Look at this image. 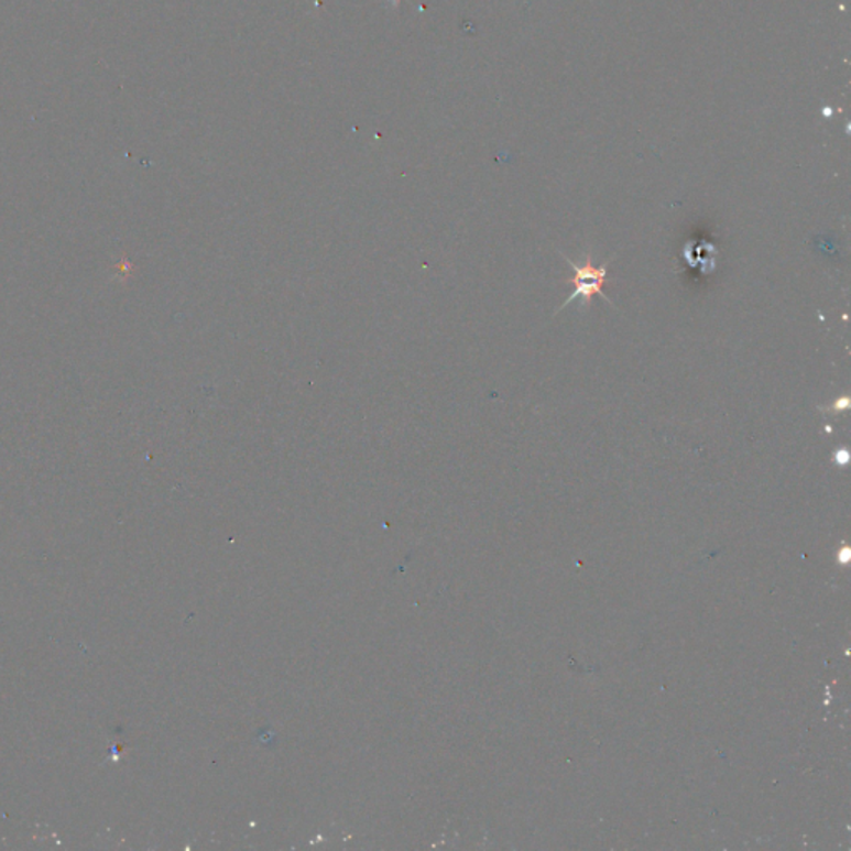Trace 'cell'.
Listing matches in <instances>:
<instances>
[{
	"mask_svg": "<svg viewBox=\"0 0 851 851\" xmlns=\"http://www.w3.org/2000/svg\"><path fill=\"white\" fill-rule=\"evenodd\" d=\"M560 254H563L564 260H566L567 265L572 269L574 275L570 276L569 280H566L567 285L574 286V292L570 293L569 298L566 299V302L563 303V305L559 306V308L556 309V313L554 315H557V313L563 312L564 308H566L567 305H570V303L576 302V299H580V303H582V306H586V308H589L590 303H592V298L596 295L602 296V298L605 299V302L609 303V305L614 306V303H612V299H609L608 296L604 295V292H602V288H604L605 283H608L609 280V273L608 269L609 265H611V260H608V262L604 263V265L593 266L592 263V257H590L589 253L583 257V263L582 265H577V263H574L572 260L567 259L566 254L560 251Z\"/></svg>",
	"mask_w": 851,
	"mask_h": 851,
	"instance_id": "6da1fadb",
	"label": "cell"
},
{
	"mask_svg": "<svg viewBox=\"0 0 851 851\" xmlns=\"http://www.w3.org/2000/svg\"><path fill=\"white\" fill-rule=\"evenodd\" d=\"M817 410L820 411V413L830 414V416H838V414L843 413V411L850 410V400H848L847 396L837 397L833 403L828 404V406H817Z\"/></svg>",
	"mask_w": 851,
	"mask_h": 851,
	"instance_id": "7a4b0ae2",
	"label": "cell"
}]
</instances>
